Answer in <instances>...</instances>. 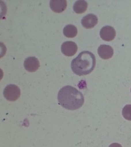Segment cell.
Returning a JSON list of instances; mask_svg holds the SVG:
<instances>
[{
  "label": "cell",
  "instance_id": "8992f818",
  "mask_svg": "<svg viewBox=\"0 0 131 147\" xmlns=\"http://www.w3.org/2000/svg\"><path fill=\"white\" fill-rule=\"evenodd\" d=\"M116 31L112 27L107 26L103 27L100 32V37L106 41H111L116 36Z\"/></svg>",
  "mask_w": 131,
  "mask_h": 147
},
{
  "label": "cell",
  "instance_id": "4fadbf2b",
  "mask_svg": "<svg viewBox=\"0 0 131 147\" xmlns=\"http://www.w3.org/2000/svg\"><path fill=\"white\" fill-rule=\"evenodd\" d=\"M109 147H122L119 144L117 143H114L109 145Z\"/></svg>",
  "mask_w": 131,
  "mask_h": 147
},
{
  "label": "cell",
  "instance_id": "8fae6325",
  "mask_svg": "<svg viewBox=\"0 0 131 147\" xmlns=\"http://www.w3.org/2000/svg\"><path fill=\"white\" fill-rule=\"evenodd\" d=\"M64 35L68 38H73L77 36L78 30L77 27L72 24L66 26L63 30Z\"/></svg>",
  "mask_w": 131,
  "mask_h": 147
},
{
  "label": "cell",
  "instance_id": "7a4b0ae2",
  "mask_svg": "<svg viewBox=\"0 0 131 147\" xmlns=\"http://www.w3.org/2000/svg\"><path fill=\"white\" fill-rule=\"evenodd\" d=\"M95 65V56L90 51H85L72 61L71 68L75 74L82 76L90 74L94 70Z\"/></svg>",
  "mask_w": 131,
  "mask_h": 147
},
{
  "label": "cell",
  "instance_id": "9c48e42d",
  "mask_svg": "<svg viewBox=\"0 0 131 147\" xmlns=\"http://www.w3.org/2000/svg\"><path fill=\"white\" fill-rule=\"evenodd\" d=\"M50 6L55 12L60 13L66 9L67 2L66 0H52L50 1Z\"/></svg>",
  "mask_w": 131,
  "mask_h": 147
},
{
  "label": "cell",
  "instance_id": "5bb4252c",
  "mask_svg": "<svg viewBox=\"0 0 131 147\" xmlns=\"http://www.w3.org/2000/svg\"></svg>",
  "mask_w": 131,
  "mask_h": 147
},
{
  "label": "cell",
  "instance_id": "7c38bea8",
  "mask_svg": "<svg viewBox=\"0 0 131 147\" xmlns=\"http://www.w3.org/2000/svg\"><path fill=\"white\" fill-rule=\"evenodd\" d=\"M122 114L126 119L131 121V105H126L122 109Z\"/></svg>",
  "mask_w": 131,
  "mask_h": 147
},
{
  "label": "cell",
  "instance_id": "ba28073f",
  "mask_svg": "<svg viewBox=\"0 0 131 147\" xmlns=\"http://www.w3.org/2000/svg\"><path fill=\"white\" fill-rule=\"evenodd\" d=\"M98 53L99 56L103 59H108L112 57L113 55V48L108 45H101L98 49Z\"/></svg>",
  "mask_w": 131,
  "mask_h": 147
},
{
  "label": "cell",
  "instance_id": "3957f363",
  "mask_svg": "<svg viewBox=\"0 0 131 147\" xmlns=\"http://www.w3.org/2000/svg\"><path fill=\"white\" fill-rule=\"evenodd\" d=\"M3 95L7 100L9 101H15L19 99L20 97L21 90L16 85H8L4 89Z\"/></svg>",
  "mask_w": 131,
  "mask_h": 147
},
{
  "label": "cell",
  "instance_id": "277c9868",
  "mask_svg": "<svg viewBox=\"0 0 131 147\" xmlns=\"http://www.w3.org/2000/svg\"><path fill=\"white\" fill-rule=\"evenodd\" d=\"M78 50L77 44L72 41L63 42L61 46V51L64 55L71 57L75 55Z\"/></svg>",
  "mask_w": 131,
  "mask_h": 147
},
{
  "label": "cell",
  "instance_id": "52a82bcc",
  "mask_svg": "<svg viewBox=\"0 0 131 147\" xmlns=\"http://www.w3.org/2000/svg\"><path fill=\"white\" fill-rule=\"evenodd\" d=\"M98 22L97 16L93 14H89L82 18L81 24L82 26L86 29L94 28Z\"/></svg>",
  "mask_w": 131,
  "mask_h": 147
},
{
  "label": "cell",
  "instance_id": "30bf717a",
  "mask_svg": "<svg viewBox=\"0 0 131 147\" xmlns=\"http://www.w3.org/2000/svg\"><path fill=\"white\" fill-rule=\"evenodd\" d=\"M88 4L86 1L79 0L75 2L73 6V10L76 13L81 14L87 10Z\"/></svg>",
  "mask_w": 131,
  "mask_h": 147
},
{
  "label": "cell",
  "instance_id": "5b68a950",
  "mask_svg": "<svg viewBox=\"0 0 131 147\" xmlns=\"http://www.w3.org/2000/svg\"><path fill=\"white\" fill-rule=\"evenodd\" d=\"M24 66L26 70L30 72L36 71L40 67V63L35 57H30L25 59Z\"/></svg>",
  "mask_w": 131,
  "mask_h": 147
},
{
  "label": "cell",
  "instance_id": "6da1fadb",
  "mask_svg": "<svg viewBox=\"0 0 131 147\" xmlns=\"http://www.w3.org/2000/svg\"><path fill=\"white\" fill-rule=\"evenodd\" d=\"M58 101L63 108L75 110L81 108L84 102L82 93L71 86L63 87L58 93Z\"/></svg>",
  "mask_w": 131,
  "mask_h": 147
}]
</instances>
